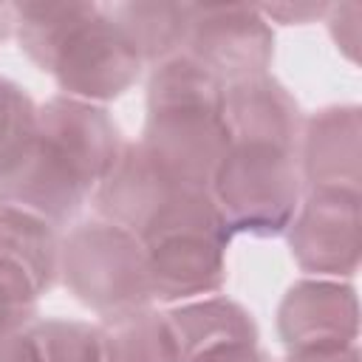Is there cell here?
Instances as JSON below:
<instances>
[{
    "label": "cell",
    "instance_id": "1",
    "mask_svg": "<svg viewBox=\"0 0 362 362\" xmlns=\"http://www.w3.org/2000/svg\"><path fill=\"white\" fill-rule=\"evenodd\" d=\"M20 51L62 96L105 105L127 93L144 62L99 3H11Z\"/></svg>",
    "mask_w": 362,
    "mask_h": 362
},
{
    "label": "cell",
    "instance_id": "2",
    "mask_svg": "<svg viewBox=\"0 0 362 362\" xmlns=\"http://www.w3.org/2000/svg\"><path fill=\"white\" fill-rule=\"evenodd\" d=\"M223 82L175 54L147 79V119L139 144L147 156L187 187L209 189V181L232 147L223 122Z\"/></svg>",
    "mask_w": 362,
    "mask_h": 362
},
{
    "label": "cell",
    "instance_id": "3",
    "mask_svg": "<svg viewBox=\"0 0 362 362\" xmlns=\"http://www.w3.org/2000/svg\"><path fill=\"white\" fill-rule=\"evenodd\" d=\"M153 297L170 305L218 294L226 283L232 240L209 189H181L139 235Z\"/></svg>",
    "mask_w": 362,
    "mask_h": 362
},
{
    "label": "cell",
    "instance_id": "4",
    "mask_svg": "<svg viewBox=\"0 0 362 362\" xmlns=\"http://www.w3.org/2000/svg\"><path fill=\"white\" fill-rule=\"evenodd\" d=\"M59 277L105 325L150 311L156 303L144 243L102 218L74 226L59 240Z\"/></svg>",
    "mask_w": 362,
    "mask_h": 362
},
{
    "label": "cell",
    "instance_id": "5",
    "mask_svg": "<svg viewBox=\"0 0 362 362\" xmlns=\"http://www.w3.org/2000/svg\"><path fill=\"white\" fill-rule=\"evenodd\" d=\"M209 195L232 235L280 238L303 201L297 153L272 144H232Z\"/></svg>",
    "mask_w": 362,
    "mask_h": 362
},
{
    "label": "cell",
    "instance_id": "6",
    "mask_svg": "<svg viewBox=\"0 0 362 362\" xmlns=\"http://www.w3.org/2000/svg\"><path fill=\"white\" fill-rule=\"evenodd\" d=\"M184 54L229 85L269 74L274 59V31L252 3H192Z\"/></svg>",
    "mask_w": 362,
    "mask_h": 362
},
{
    "label": "cell",
    "instance_id": "7",
    "mask_svg": "<svg viewBox=\"0 0 362 362\" xmlns=\"http://www.w3.org/2000/svg\"><path fill=\"white\" fill-rule=\"evenodd\" d=\"M93 192L96 181L37 127L20 158L0 175V204L42 218L51 226L71 223Z\"/></svg>",
    "mask_w": 362,
    "mask_h": 362
},
{
    "label": "cell",
    "instance_id": "8",
    "mask_svg": "<svg viewBox=\"0 0 362 362\" xmlns=\"http://www.w3.org/2000/svg\"><path fill=\"white\" fill-rule=\"evenodd\" d=\"M359 201L354 189H305L286 229L288 249L308 277H354L359 269Z\"/></svg>",
    "mask_w": 362,
    "mask_h": 362
},
{
    "label": "cell",
    "instance_id": "9",
    "mask_svg": "<svg viewBox=\"0 0 362 362\" xmlns=\"http://www.w3.org/2000/svg\"><path fill=\"white\" fill-rule=\"evenodd\" d=\"M277 337L288 354L359 345V303L351 283L303 277L277 305Z\"/></svg>",
    "mask_w": 362,
    "mask_h": 362
},
{
    "label": "cell",
    "instance_id": "10",
    "mask_svg": "<svg viewBox=\"0 0 362 362\" xmlns=\"http://www.w3.org/2000/svg\"><path fill=\"white\" fill-rule=\"evenodd\" d=\"M303 189H354L362 184V116L356 105H331L303 122L297 144Z\"/></svg>",
    "mask_w": 362,
    "mask_h": 362
},
{
    "label": "cell",
    "instance_id": "11",
    "mask_svg": "<svg viewBox=\"0 0 362 362\" xmlns=\"http://www.w3.org/2000/svg\"><path fill=\"white\" fill-rule=\"evenodd\" d=\"M198 189L173 178L164 167H158L139 141H124L116 164L102 178L93 192V206L102 221H110L136 238L147 229V223L181 192Z\"/></svg>",
    "mask_w": 362,
    "mask_h": 362
},
{
    "label": "cell",
    "instance_id": "12",
    "mask_svg": "<svg viewBox=\"0 0 362 362\" xmlns=\"http://www.w3.org/2000/svg\"><path fill=\"white\" fill-rule=\"evenodd\" d=\"M223 122L232 144H272L297 153L303 113L297 99L272 76H249L223 88Z\"/></svg>",
    "mask_w": 362,
    "mask_h": 362
},
{
    "label": "cell",
    "instance_id": "13",
    "mask_svg": "<svg viewBox=\"0 0 362 362\" xmlns=\"http://www.w3.org/2000/svg\"><path fill=\"white\" fill-rule=\"evenodd\" d=\"M37 133L59 144L93 181L96 187L116 164L124 139L105 105L82 102L74 96H51L37 105Z\"/></svg>",
    "mask_w": 362,
    "mask_h": 362
},
{
    "label": "cell",
    "instance_id": "14",
    "mask_svg": "<svg viewBox=\"0 0 362 362\" xmlns=\"http://www.w3.org/2000/svg\"><path fill=\"white\" fill-rule=\"evenodd\" d=\"M164 320L181 362H192L229 345H255L260 337L252 311L223 294L178 303L164 311Z\"/></svg>",
    "mask_w": 362,
    "mask_h": 362
},
{
    "label": "cell",
    "instance_id": "15",
    "mask_svg": "<svg viewBox=\"0 0 362 362\" xmlns=\"http://www.w3.org/2000/svg\"><path fill=\"white\" fill-rule=\"evenodd\" d=\"M107 11L141 62L158 65L175 54H184L192 3H119L107 6Z\"/></svg>",
    "mask_w": 362,
    "mask_h": 362
},
{
    "label": "cell",
    "instance_id": "16",
    "mask_svg": "<svg viewBox=\"0 0 362 362\" xmlns=\"http://www.w3.org/2000/svg\"><path fill=\"white\" fill-rule=\"evenodd\" d=\"M0 260L20 269L45 294L59 277L57 226L0 204Z\"/></svg>",
    "mask_w": 362,
    "mask_h": 362
},
{
    "label": "cell",
    "instance_id": "17",
    "mask_svg": "<svg viewBox=\"0 0 362 362\" xmlns=\"http://www.w3.org/2000/svg\"><path fill=\"white\" fill-rule=\"evenodd\" d=\"M105 328V362H181L164 311H141Z\"/></svg>",
    "mask_w": 362,
    "mask_h": 362
},
{
    "label": "cell",
    "instance_id": "18",
    "mask_svg": "<svg viewBox=\"0 0 362 362\" xmlns=\"http://www.w3.org/2000/svg\"><path fill=\"white\" fill-rule=\"evenodd\" d=\"M45 362H105V328L85 320L48 317L28 325Z\"/></svg>",
    "mask_w": 362,
    "mask_h": 362
},
{
    "label": "cell",
    "instance_id": "19",
    "mask_svg": "<svg viewBox=\"0 0 362 362\" xmlns=\"http://www.w3.org/2000/svg\"><path fill=\"white\" fill-rule=\"evenodd\" d=\"M37 127V105L11 79L0 76V175L20 158Z\"/></svg>",
    "mask_w": 362,
    "mask_h": 362
},
{
    "label": "cell",
    "instance_id": "20",
    "mask_svg": "<svg viewBox=\"0 0 362 362\" xmlns=\"http://www.w3.org/2000/svg\"><path fill=\"white\" fill-rule=\"evenodd\" d=\"M40 297L42 291L31 277L0 260V339L34 322Z\"/></svg>",
    "mask_w": 362,
    "mask_h": 362
},
{
    "label": "cell",
    "instance_id": "21",
    "mask_svg": "<svg viewBox=\"0 0 362 362\" xmlns=\"http://www.w3.org/2000/svg\"><path fill=\"white\" fill-rule=\"evenodd\" d=\"M359 20H362V6L354 0L351 3H331L328 14H325L334 45L351 62H356V57H359Z\"/></svg>",
    "mask_w": 362,
    "mask_h": 362
},
{
    "label": "cell",
    "instance_id": "22",
    "mask_svg": "<svg viewBox=\"0 0 362 362\" xmlns=\"http://www.w3.org/2000/svg\"><path fill=\"white\" fill-rule=\"evenodd\" d=\"M328 8L331 3H263L257 6V11L269 23H280V25H305V23L325 20Z\"/></svg>",
    "mask_w": 362,
    "mask_h": 362
},
{
    "label": "cell",
    "instance_id": "23",
    "mask_svg": "<svg viewBox=\"0 0 362 362\" xmlns=\"http://www.w3.org/2000/svg\"><path fill=\"white\" fill-rule=\"evenodd\" d=\"M0 362H45L28 325L6 339H0Z\"/></svg>",
    "mask_w": 362,
    "mask_h": 362
},
{
    "label": "cell",
    "instance_id": "24",
    "mask_svg": "<svg viewBox=\"0 0 362 362\" xmlns=\"http://www.w3.org/2000/svg\"><path fill=\"white\" fill-rule=\"evenodd\" d=\"M192 362H272V359L255 342V345H229V348L204 354V356H198Z\"/></svg>",
    "mask_w": 362,
    "mask_h": 362
},
{
    "label": "cell",
    "instance_id": "25",
    "mask_svg": "<svg viewBox=\"0 0 362 362\" xmlns=\"http://www.w3.org/2000/svg\"><path fill=\"white\" fill-rule=\"evenodd\" d=\"M283 362H359V345L331 351H294Z\"/></svg>",
    "mask_w": 362,
    "mask_h": 362
},
{
    "label": "cell",
    "instance_id": "26",
    "mask_svg": "<svg viewBox=\"0 0 362 362\" xmlns=\"http://www.w3.org/2000/svg\"><path fill=\"white\" fill-rule=\"evenodd\" d=\"M11 28H14V20H11V3H0V42L6 37H11Z\"/></svg>",
    "mask_w": 362,
    "mask_h": 362
}]
</instances>
